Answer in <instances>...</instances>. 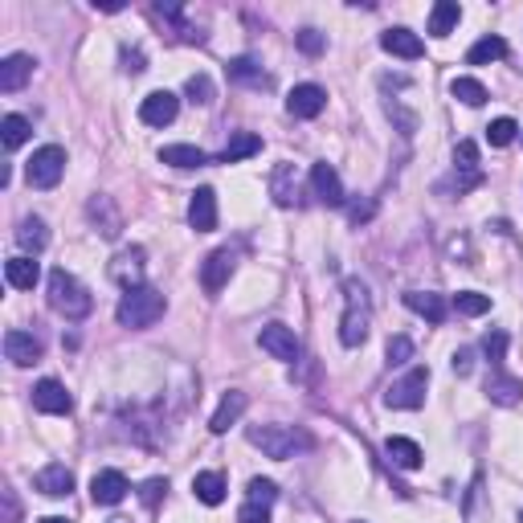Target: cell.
Instances as JSON below:
<instances>
[{
	"mask_svg": "<svg viewBox=\"0 0 523 523\" xmlns=\"http://www.w3.org/2000/svg\"><path fill=\"white\" fill-rule=\"evenodd\" d=\"M369 323H372L369 286L360 278H344V315H339V339H344V348H360L369 339Z\"/></svg>",
	"mask_w": 523,
	"mask_h": 523,
	"instance_id": "1",
	"label": "cell"
},
{
	"mask_svg": "<svg viewBox=\"0 0 523 523\" xmlns=\"http://www.w3.org/2000/svg\"><path fill=\"white\" fill-rule=\"evenodd\" d=\"M168 299L155 286H131V291L119 295V307H115V320L119 328H152L155 320H164Z\"/></svg>",
	"mask_w": 523,
	"mask_h": 523,
	"instance_id": "2",
	"label": "cell"
},
{
	"mask_svg": "<svg viewBox=\"0 0 523 523\" xmlns=\"http://www.w3.org/2000/svg\"><path fill=\"white\" fill-rule=\"evenodd\" d=\"M49 307L58 311V315H66L70 323H78L95 311V299H90V291L66 266H58V270H49Z\"/></svg>",
	"mask_w": 523,
	"mask_h": 523,
	"instance_id": "3",
	"label": "cell"
},
{
	"mask_svg": "<svg viewBox=\"0 0 523 523\" xmlns=\"http://www.w3.org/2000/svg\"><path fill=\"white\" fill-rule=\"evenodd\" d=\"M245 437H250V446H258L266 458H278V462L311 450V437L295 426H250Z\"/></svg>",
	"mask_w": 523,
	"mask_h": 523,
	"instance_id": "4",
	"label": "cell"
},
{
	"mask_svg": "<svg viewBox=\"0 0 523 523\" xmlns=\"http://www.w3.org/2000/svg\"><path fill=\"white\" fill-rule=\"evenodd\" d=\"M62 172H66V152H62L58 144H46L37 147V152L29 155V164H25V180H29V188H58Z\"/></svg>",
	"mask_w": 523,
	"mask_h": 523,
	"instance_id": "5",
	"label": "cell"
},
{
	"mask_svg": "<svg viewBox=\"0 0 523 523\" xmlns=\"http://www.w3.org/2000/svg\"><path fill=\"white\" fill-rule=\"evenodd\" d=\"M426 385H429V369H409L401 380L385 388V405L388 409H421L426 405Z\"/></svg>",
	"mask_w": 523,
	"mask_h": 523,
	"instance_id": "6",
	"label": "cell"
},
{
	"mask_svg": "<svg viewBox=\"0 0 523 523\" xmlns=\"http://www.w3.org/2000/svg\"><path fill=\"white\" fill-rule=\"evenodd\" d=\"M258 348L270 352L282 364H295V360H299V339H295V331L286 328V323H266V328L258 331Z\"/></svg>",
	"mask_w": 523,
	"mask_h": 523,
	"instance_id": "7",
	"label": "cell"
},
{
	"mask_svg": "<svg viewBox=\"0 0 523 523\" xmlns=\"http://www.w3.org/2000/svg\"><path fill=\"white\" fill-rule=\"evenodd\" d=\"M144 245H127V250L115 253V262H111V278L123 286V291H131V286H144Z\"/></svg>",
	"mask_w": 523,
	"mask_h": 523,
	"instance_id": "8",
	"label": "cell"
},
{
	"mask_svg": "<svg viewBox=\"0 0 523 523\" xmlns=\"http://www.w3.org/2000/svg\"><path fill=\"white\" fill-rule=\"evenodd\" d=\"M323 107H328V90L315 87V82H303V87H295L286 95V111L295 119H315V115H323Z\"/></svg>",
	"mask_w": 523,
	"mask_h": 523,
	"instance_id": "9",
	"label": "cell"
},
{
	"mask_svg": "<svg viewBox=\"0 0 523 523\" xmlns=\"http://www.w3.org/2000/svg\"><path fill=\"white\" fill-rule=\"evenodd\" d=\"M176 111H180V98H176L172 90H152V95L139 103V119H144L147 127H168L176 119Z\"/></svg>",
	"mask_w": 523,
	"mask_h": 523,
	"instance_id": "10",
	"label": "cell"
},
{
	"mask_svg": "<svg viewBox=\"0 0 523 523\" xmlns=\"http://www.w3.org/2000/svg\"><path fill=\"white\" fill-rule=\"evenodd\" d=\"M131 491L127 486V475L123 470H98L95 478H90V499H95L98 507H115L123 503V494Z\"/></svg>",
	"mask_w": 523,
	"mask_h": 523,
	"instance_id": "11",
	"label": "cell"
},
{
	"mask_svg": "<svg viewBox=\"0 0 523 523\" xmlns=\"http://www.w3.org/2000/svg\"><path fill=\"white\" fill-rule=\"evenodd\" d=\"M33 409L62 417V413H70V409H74V397L66 393V385H62V380H37V385H33Z\"/></svg>",
	"mask_w": 523,
	"mask_h": 523,
	"instance_id": "12",
	"label": "cell"
},
{
	"mask_svg": "<svg viewBox=\"0 0 523 523\" xmlns=\"http://www.w3.org/2000/svg\"><path fill=\"white\" fill-rule=\"evenodd\" d=\"M4 356H9L17 369H29V364L41 360V339L29 336V331H21V328L4 331Z\"/></svg>",
	"mask_w": 523,
	"mask_h": 523,
	"instance_id": "13",
	"label": "cell"
},
{
	"mask_svg": "<svg viewBox=\"0 0 523 523\" xmlns=\"http://www.w3.org/2000/svg\"><path fill=\"white\" fill-rule=\"evenodd\" d=\"M380 49L393 54V58H405V62H417L426 54V41L417 37L413 29H385L380 33Z\"/></svg>",
	"mask_w": 523,
	"mask_h": 523,
	"instance_id": "14",
	"label": "cell"
},
{
	"mask_svg": "<svg viewBox=\"0 0 523 523\" xmlns=\"http://www.w3.org/2000/svg\"><path fill=\"white\" fill-rule=\"evenodd\" d=\"M311 188H315V196H320L323 204H331V209H339V204H344V185H339V172L328 164V160H320V164L311 168Z\"/></svg>",
	"mask_w": 523,
	"mask_h": 523,
	"instance_id": "15",
	"label": "cell"
},
{
	"mask_svg": "<svg viewBox=\"0 0 523 523\" xmlns=\"http://www.w3.org/2000/svg\"><path fill=\"white\" fill-rule=\"evenodd\" d=\"M188 225L196 233H213L217 229V193L213 188H196L188 201Z\"/></svg>",
	"mask_w": 523,
	"mask_h": 523,
	"instance_id": "16",
	"label": "cell"
},
{
	"mask_svg": "<svg viewBox=\"0 0 523 523\" xmlns=\"http://www.w3.org/2000/svg\"><path fill=\"white\" fill-rule=\"evenodd\" d=\"M233 250H213L209 253V258H204V266H201V286L209 295H217L225 286V282H229V274H233Z\"/></svg>",
	"mask_w": 523,
	"mask_h": 523,
	"instance_id": "17",
	"label": "cell"
},
{
	"mask_svg": "<svg viewBox=\"0 0 523 523\" xmlns=\"http://www.w3.org/2000/svg\"><path fill=\"white\" fill-rule=\"evenodd\" d=\"M33 66H37V62H33L29 54H9V58L0 62V90H4V95H17V90L33 78Z\"/></svg>",
	"mask_w": 523,
	"mask_h": 523,
	"instance_id": "18",
	"label": "cell"
},
{
	"mask_svg": "<svg viewBox=\"0 0 523 523\" xmlns=\"http://www.w3.org/2000/svg\"><path fill=\"white\" fill-rule=\"evenodd\" d=\"M33 486H37L41 494H49V499H62V494L74 491V475H70V466L49 462V466H41L37 475H33Z\"/></svg>",
	"mask_w": 523,
	"mask_h": 523,
	"instance_id": "19",
	"label": "cell"
},
{
	"mask_svg": "<svg viewBox=\"0 0 523 523\" xmlns=\"http://www.w3.org/2000/svg\"><path fill=\"white\" fill-rule=\"evenodd\" d=\"M405 307L417 311V315H421V320H429V323H446V315H450L446 299H442V295H434V291H405Z\"/></svg>",
	"mask_w": 523,
	"mask_h": 523,
	"instance_id": "20",
	"label": "cell"
},
{
	"mask_svg": "<svg viewBox=\"0 0 523 523\" xmlns=\"http://www.w3.org/2000/svg\"><path fill=\"white\" fill-rule=\"evenodd\" d=\"M270 196H274V204H282V209H291V204L299 201V176H295L291 164H278L270 172Z\"/></svg>",
	"mask_w": 523,
	"mask_h": 523,
	"instance_id": "21",
	"label": "cell"
},
{
	"mask_svg": "<svg viewBox=\"0 0 523 523\" xmlns=\"http://www.w3.org/2000/svg\"><path fill=\"white\" fill-rule=\"evenodd\" d=\"M4 278H9V286H17V291H33L37 278H41V266L29 258V253H21V258L4 262Z\"/></svg>",
	"mask_w": 523,
	"mask_h": 523,
	"instance_id": "22",
	"label": "cell"
},
{
	"mask_svg": "<svg viewBox=\"0 0 523 523\" xmlns=\"http://www.w3.org/2000/svg\"><path fill=\"white\" fill-rule=\"evenodd\" d=\"M385 454H388V462L401 466V470H417V466L426 462V454H421V446H417L413 437H388Z\"/></svg>",
	"mask_w": 523,
	"mask_h": 523,
	"instance_id": "23",
	"label": "cell"
},
{
	"mask_svg": "<svg viewBox=\"0 0 523 523\" xmlns=\"http://www.w3.org/2000/svg\"><path fill=\"white\" fill-rule=\"evenodd\" d=\"M486 397H491L494 405H519V401H523V385L515 377H507V372L494 369L491 377H486Z\"/></svg>",
	"mask_w": 523,
	"mask_h": 523,
	"instance_id": "24",
	"label": "cell"
},
{
	"mask_svg": "<svg viewBox=\"0 0 523 523\" xmlns=\"http://www.w3.org/2000/svg\"><path fill=\"white\" fill-rule=\"evenodd\" d=\"M160 160H164L168 168H180V172L209 164V155H204L201 147H193V144H168V147H160Z\"/></svg>",
	"mask_w": 523,
	"mask_h": 523,
	"instance_id": "25",
	"label": "cell"
},
{
	"mask_svg": "<svg viewBox=\"0 0 523 523\" xmlns=\"http://www.w3.org/2000/svg\"><path fill=\"white\" fill-rule=\"evenodd\" d=\"M245 405H250V397H245V393H237V388H233V393H225L221 405H217V413H213V421H209V429H213V434H225V429H229L233 421L245 413Z\"/></svg>",
	"mask_w": 523,
	"mask_h": 523,
	"instance_id": "26",
	"label": "cell"
},
{
	"mask_svg": "<svg viewBox=\"0 0 523 523\" xmlns=\"http://www.w3.org/2000/svg\"><path fill=\"white\" fill-rule=\"evenodd\" d=\"M17 245H21L25 253H29V258H37V253L49 245V229H46V221H41V217H25V221L17 225Z\"/></svg>",
	"mask_w": 523,
	"mask_h": 523,
	"instance_id": "27",
	"label": "cell"
},
{
	"mask_svg": "<svg viewBox=\"0 0 523 523\" xmlns=\"http://www.w3.org/2000/svg\"><path fill=\"white\" fill-rule=\"evenodd\" d=\"M458 21H462L458 0H437L434 9H429V33H434V37H450Z\"/></svg>",
	"mask_w": 523,
	"mask_h": 523,
	"instance_id": "28",
	"label": "cell"
},
{
	"mask_svg": "<svg viewBox=\"0 0 523 523\" xmlns=\"http://www.w3.org/2000/svg\"><path fill=\"white\" fill-rule=\"evenodd\" d=\"M193 494L201 499L204 507H217L225 503V478L217 475V470H201V475L193 478Z\"/></svg>",
	"mask_w": 523,
	"mask_h": 523,
	"instance_id": "29",
	"label": "cell"
},
{
	"mask_svg": "<svg viewBox=\"0 0 523 523\" xmlns=\"http://www.w3.org/2000/svg\"><path fill=\"white\" fill-rule=\"evenodd\" d=\"M225 74H229L233 82H242V87H270V74H266L253 58H233L229 66H225Z\"/></svg>",
	"mask_w": 523,
	"mask_h": 523,
	"instance_id": "30",
	"label": "cell"
},
{
	"mask_svg": "<svg viewBox=\"0 0 523 523\" xmlns=\"http://www.w3.org/2000/svg\"><path fill=\"white\" fill-rule=\"evenodd\" d=\"M258 152H262V139L253 136V131H237L217 160H221V164H237V160H250V155H258Z\"/></svg>",
	"mask_w": 523,
	"mask_h": 523,
	"instance_id": "31",
	"label": "cell"
},
{
	"mask_svg": "<svg viewBox=\"0 0 523 523\" xmlns=\"http://www.w3.org/2000/svg\"><path fill=\"white\" fill-rule=\"evenodd\" d=\"M499 58H507V41L499 37V33H486V37L475 41V46H470V54H466V62H470V66H486V62H499Z\"/></svg>",
	"mask_w": 523,
	"mask_h": 523,
	"instance_id": "32",
	"label": "cell"
},
{
	"mask_svg": "<svg viewBox=\"0 0 523 523\" xmlns=\"http://www.w3.org/2000/svg\"><path fill=\"white\" fill-rule=\"evenodd\" d=\"M450 95H454L458 103H466V107H483L486 103V87L478 78H454V82H450Z\"/></svg>",
	"mask_w": 523,
	"mask_h": 523,
	"instance_id": "33",
	"label": "cell"
},
{
	"mask_svg": "<svg viewBox=\"0 0 523 523\" xmlns=\"http://www.w3.org/2000/svg\"><path fill=\"white\" fill-rule=\"evenodd\" d=\"M29 131H33V127H29V119H25V115H4V119H0V139H4V147H9V152L25 144V139H29Z\"/></svg>",
	"mask_w": 523,
	"mask_h": 523,
	"instance_id": "34",
	"label": "cell"
},
{
	"mask_svg": "<svg viewBox=\"0 0 523 523\" xmlns=\"http://www.w3.org/2000/svg\"><path fill=\"white\" fill-rule=\"evenodd\" d=\"M90 217L103 221V237H119V213L111 209L107 196H95V201H90Z\"/></svg>",
	"mask_w": 523,
	"mask_h": 523,
	"instance_id": "35",
	"label": "cell"
},
{
	"mask_svg": "<svg viewBox=\"0 0 523 523\" xmlns=\"http://www.w3.org/2000/svg\"><path fill=\"white\" fill-rule=\"evenodd\" d=\"M185 95L193 98V103H201V107H209V103H213L217 98V90H213V78L209 74H193L185 82Z\"/></svg>",
	"mask_w": 523,
	"mask_h": 523,
	"instance_id": "36",
	"label": "cell"
},
{
	"mask_svg": "<svg viewBox=\"0 0 523 523\" xmlns=\"http://www.w3.org/2000/svg\"><path fill=\"white\" fill-rule=\"evenodd\" d=\"M385 360H388V369L409 364V360H413V339H409V336H393V339H388V348H385Z\"/></svg>",
	"mask_w": 523,
	"mask_h": 523,
	"instance_id": "37",
	"label": "cell"
},
{
	"mask_svg": "<svg viewBox=\"0 0 523 523\" xmlns=\"http://www.w3.org/2000/svg\"><path fill=\"white\" fill-rule=\"evenodd\" d=\"M507 344H511V339H507V331H503V328H494V331H486V336H483V352H486V360H491L494 369L503 364Z\"/></svg>",
	"mask_w": 523,
	"mask_h": 523,
	"instance_id": "38",
	"label": "cell"
},
{
	"mask_svg": "<svg viewBox=\"0 0 523 523\" xmlns=\"http://www.w3.org/2000/svg\"><path fill=\"white\" fill-rule=\"evenodd\" d=\"M278 499V486L270 478H250V491H245V503H258V507H274Z\"/></svg>",
	"mask_w": 523,
	"mask_h": 523,
	"instance_id": "39",
	"label": "cell"
},
{
	"mask_svg": "<svg viewBox=\"0 0 523 523\" xmlns=\"http://www.w3.org/2000/svg\"><path fill=\"white\" fill-rule=\"evenodd\" d=\"M454 307L462 311V315H486V311H491V295L462 291V295H454Z\"/></svg>",
	"mask_w": 523,
	"mask_h": 523,
	"instance_id": "40",
	"label": "cell"
},
{
	"mask_svg": "<svg viewBox=\"0 0 523 523\" xmlns=\"http://www.w3.org/2000/svg\"><path fill=\"white\" fill-rule=\"evenodd\" d=\"M515 131H519V127H515V119H494V123L486 127V144H491V147H507L515 139Z\"/></svg>",
	"mask_w": 523,
	"mask_h": 523,
	"instance_id": "41",
	"label": "cell"
},
{
	"mask_svg": "<svg viewBox=\"0 0 523 523\" xmlns=\"http://www.w3.org/2000/svg\"><path fill=\"white\" fill-rule=\"evenodd\" d=\"M454 168H458V172H475V168H478V144H475V139H458Z\"/></svg>",
	"mask_w": 523,
	"mask_h": 523,
	"instance_id": "42",
	"label": "cell"
},
{
	"mask_svg": "<svg viewBox=\"0 0 523 523\" xmlns=\"http://www.w3.org/2000/svg\"><path fill=\"white\" fill-rule=\"evenodd\" d=\"M295 46H299L307 58H320L323 49H328V37H323L320 29H303V33H295Z\"/></svg>",
	"mask_w": 523,
	"mask_h": 523,
	"instance_id": "43",
	"label": "cell"
},
{
	"mask_svg": "<svg viewBox=\"0 0 523 523\" xmlns=\"http://www.w3.org/2000/svg\"><path fill=\"white\" fill-rule=\"evenodd\" d=\"M478 185H483V168H475V172H458V168H454V176H450V180H442V188H454L458 196L470 193V188H478Z\"/></svg>",
	"mask_w": 523,
	"mask_h": 523,
	"instance_id": "44",
	"label": "cell"
},
{
	"mask_svg": "<svg viewBox=\"0 0 523 523\" xmlns=\"http://www.w3.org/2000/svg\"><path fill=\"white\" fill-rule=\"evenodd\" d=\"M164 491H168V483H164V478H147V483H144V491H139V499H144L147 507H155L160 499H164Z\"/></svg>",
	"mask_w": 523,
	"mask_h": 523,
	"instance_id": "45",
	"label": "cell"
},
{
	"mask_svg": "<svg viewBox=\"0 0 523 523\" xmlns=\"http://www.w3.org/2000/svg\"><path fill=\"white\" fill-rule=\"evenodd\" d=\"M237 523H270V507L242 503V511H237Z\"/></svg>",
	"mask_w": 523,
	"mask_h": 523,
	"instance_id": "46",
	"label": "cell"
},
{
	"mask_svg": "<svg viewBox=\"0 0 523 523\" xmlns=\"http://www.w3.org/2000/svg\"><path fill=\"white\" fill-rule=\"evenodd\" d=\"M450 364H454V372H458V377H470V369H475V352H470V348H458Z\"/></svg>",
	"mask_w": 523,
	"mask_h": 523,
	"instance_id": "47",
	"label": "cell"
},
{
	"mask_svg": "<svg viewBox=\"0 0 523 523\" xmlns=\"http://www.w3.org/2000/svg\"><path fill=\"white\" fill-rule=\"evenodd\" d=\"M119 58H123V70H127V74H139V70H144V54H139V49H123Z\"/></svg>",
	"mask_w": 523,
	"mask_h": 523,
	"instance_id": "48",
	"label": "cell"
},
{
	"mask_svg": "<svg viewBox=\"0 0 523 523\" xmlns=\"http://www.w3.org/2000/svg\"><path fill=\"white\" fill-rule=\"evenodd\" d=\"M372 213H377V204H372V201H364V204H352V221H356V225H360V221H369Z\"/></svg>",
	"mask_w": 523,
	"mask_h": 523,
	"instance_id": "49",
	"label": "cell"
},
{
	"mask_svg": "<svg viewBox=\"0 0 523 523\" xmlns=\"http://www.w3.org/2000/svg\"><path fill=\"white\" fill-rule=\"evenodd\" d=\"M4 511H9V523H17V499L12 494H4Z\"/></svg>",
	"mask_w": 523,
	"mask_h": 523,
	"instance_id": "50",
	"label": "cell"
},
{
	"mask_svg": "<svg viewBox=\"0 0 523 523\" xmlns=\"http://www.w3.org/2000/svg\"><path fill=\"white\" fill-rule=\"evenodd\" d=\"M41 523H70V519H62V515H46Z\"/></svg>",
	"mask_w": 523,
	"mask_h": 523,
	"instance_id": "51",
	"label": "cell"
},
{
	"mask_svg": "<svg viewBox=\"0 0 523 523\" xmlns=\"http://www.w3.org/2000/svg\"><path fill=\"white\" fill-rule=\"evenodd\" d=\"M519 523H523V511H519Z\"/></svg>",
	"mask_w": 523,
	"mask_h": 523,
	"instance_id": "52",
	"label": "cell"
},
{
	"mask_svg": "<svg viewBox=\"0 0 523 523\" xmlns=\"http://www.w3.org/2000/svg\"><path fill=\"white\" fill-rule=\"evenodd\" d=\"M115 523H123V519H115Z\"/></svg>",
	"mask_w": 523,
	"mask_h": 523,
	"instance_id": "53",
	"label": "cell"
}]
</instances>
